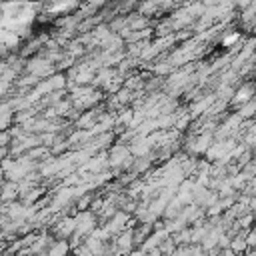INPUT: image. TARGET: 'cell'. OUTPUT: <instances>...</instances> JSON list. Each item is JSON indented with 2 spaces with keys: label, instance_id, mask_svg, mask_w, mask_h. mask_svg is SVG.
<instances>
[{
  "label": "cell",
  "instance_id": "1",
  "mask_svg": "<svg viewBox=\"0 0 256 256\" xmlns=\"http://www.w3.org/2000/svg\"><path fill=\"white\" fill-rule=\"evenodd\" d=\"M254 96H256V82H244V84H240V88L236 90L234 102L248 104L250 100H254Z\"/></svg>",
  "mask_w": 256,
  "mask_h": 256
},
{
  "label": "cell",
  "instance_id": "2",
  "mask_svg": "<svg viewBox=\"0 0 256 256\" xmlns=\"http://www.w3.org/2000/svg\"><path fill=\"white\" fill-rule=\"evenodd\" d=\"M66 252H68L66 240H60V242H56L48 248V256H66Z\"/></svg>",
  "mask_w": 256,
  "mask_h": 256
},
{
  "label": "cell",
  "instance_id": "3",
  "mask_svg": "<svg viewBox=\"0 0 256 256\" xmlns=\"http://www.w3.org/2000/svg\"><path fill=\"white\" fill-rule=\"evenodd\" d=\"M254 252H256V250H254Z\"/></svg>",
  "mask_w": 256,
  "mask_h": 256
}]
</instances>
